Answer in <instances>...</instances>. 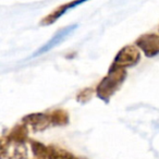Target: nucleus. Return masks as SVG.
Listing matches in <instances>:
<instances>
[{"label":"nucleus","mask_w":159,"mask_h":159,"mask_svg":"<svg viewBox=\"0 0 159 159\" xmlns=\"http://www.w3.org/2000/svg\"><path fill=\"white\" fill-rule=\"evenodd\" d=\"M85 1H87V0H74V1H71V2H68L63 6H60V7L58 8V9H56L52 13H50L49 16H47L44 20H42V22L40 23H42V25L52 24L55 21H57L58 19H59L60 16H63L64 13H66L69 10L74 9L75 7H77V6L81 5V3L85 2Z\"/></svg>","instance_id":"obj_6"},{"label":"nucleus","mask_w":159,"mask_h":159,"mask_svg":"<svg viewBox=\"0 0 159 159\" xmlns=\"http://www.w3.org/2000/svg\"><path fill=\"white\" fill-rule=\"evenodd\" d=\"M23 124L31 128L33 131L38 132V131H44L51 124L50 117L46 113H32L27 115L26 117L23 118Z\"/></svg>","instance_id":"obj_4"},{"label":"nucleus","mask_w":159,"mask_h":159,"mask_svg":"<svg viewBox=\"0 0 159 159\" xmlns=\"http://www.w3.org/2000/svg\"><path fill=\"white\" fill-rule=\"evenodd\" d=\"M126 72L124 69L112 66L109 71L108 76H106L98 86V96L104 100H108L109 97L119 89L125 79Z\"/></svg>","instance_id":"obj_1"},{"label":"nucleus","mask_w":159,"mask_h":159,"mask_svg":"<svg viewBox=\"0 0 159 159\" xmlns=\"http://www.w3.org/2000/svg\"><path fill=\"white\" fill-rule=\"evenodd\" d=\"M31 145L32 152L35 159H47V152H48V146L44 145L43 143L34 139H29Z\"/></svg>","instance_id":"obj_10"},{"label":"nucleus","mask_w":159,"mask_h":159,"mask_svg":"<svg viewBox=\"0 0 159 159\" xmlns=\"http://www.w3.org/2000/svg\"><path fill=\"white\" fill-rule=\"evenodd\" d=\"M7 159H27L26 144H7Z\"/></svg>","instance_id":"obj_8"},{"label":"nucleus","mask_w":159,"mask_h":159,"mask_svg":"<svg viewBox=\"0 0 159 159\" xmlns=\"http://www.w3.org/2000/svg\"><path fill=\"white\" fill-rule=\"evenodd\" d=\"M139 58H141V55L135 47L126 46L119 51V53L115 59L113 66L122 69L126 68V66H132L139 61Z\"/></svg>","instance_id":"obj_2"},{"label":"nucleus","mask_w":159,"mask_h":159,"mask_svg":"<svg viewBox=\"0 0 159 159\" xmlns=\"http://www.w3.org/2000/svg\"><path fill=\"white\" fill-rule=\"evenodd\" d=\"M49 117H50V122L52 125H64L69 122L68 113L62 110L53 111L52 113L49 115Z\"/></svg>","instance_id":"obj_11"},{"label":"nucleus","mask_w":159,"mask_h":159,"mask_svg":"<svg viewBox=\"0 0 159 159\" xmlns=\"http://www.w3.org/2000/svg\"><path fill=\"white\" fill-rule=\"evenodd\" d=\"M136 44L147 57H155L159 53V36L156 34H146L136 40Z\"/></svg>","instance_id":"obj_3"},{"label":"nucleus","mask_w":159,"mask_h":159,"mask_svg":"<svg viewBox=\"0 0 159 159\" xmlns=\"http://www.w3.org/2000/svg\"><path fill=\"white\" fill-rule=\"evenodd\" d=\"M7 144H6L5 139H0V159H5L7 157Z\"/></svg>","instance_id":"obj_12"},{"label":"nucleus","mask_w":159,"mask_h":159,"mask_svg":"<svg viewBox=\"0 0 159 159\" xmlns=\"http://www.w3.org/2000/svg\"><path fill=\"white\" fill-rule=\"evenodd\" d=\"M47 159H79L75 155L59 146L48 145Z\"/></svg>","instance_id":"obj_9"},{"label":"nucleus","mask_w":159,"mask_h":159,"mask_svg":"<svg viewBox=\"0 0 159 159\" xmlns=\"http://www.w3.org/2000/svg\"><path fill=\"white\" fill-rule=\"evenodd\" d=\"M6 144H26L29 141V128L25 124H18L6 135Z\"/></svg>","instance_id":"obj_5"},{"label":"nucleus","mask_w":159,"mask_h":159,"mask_svg":"<svg viewBox=\"0 0 159 159\" xmlns=\"http://www.w3.org/2000/svg\"><path fill=\"white\" fill-rule=\"evenodd\" d=\"M74 29H76V25H71V26H68V27H66V29L62 30V31H60L58 34H56V36L52 38V39H50L46 45H44L39 50H37V52L34 53V56L42 55V53L47 52L48 50H50V49L53 48L56 45H58L60 42H62L63 38H66L69 34H71V32H72Z\"/></svg>","instance_id":"obj_7"}]
</instances>
